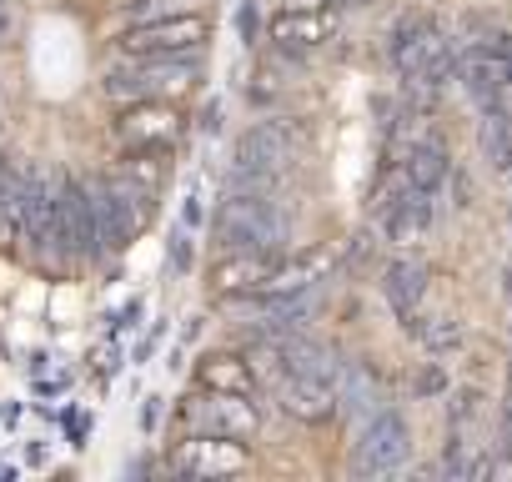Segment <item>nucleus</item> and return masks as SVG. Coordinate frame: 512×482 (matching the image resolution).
<instances>
[{"instance_id": "nucleus-5", "label": "nucleus", "mask_w": 512, "mask_h": 482, "mask_svg": "<svg viewBox=\"0 0 512 482\" xmlns=\"http://www.w3.org/2000/svg\"><path fill=\"white\" fill-rule=\"evenodd\" d=\"M292 161H297V146H292L287 126L256 121V126L241 131V141H236V186L272 191V181H277Z\"/></svg>"}, {"instance_id": "nucleus-22", "label": "nucleus", "mask_w": 512, "mask_h": 482, "mask_svg": "<svg viewBox=\"0 0 512 482\" xmlns=\"http://www.w3.org/2000/svg\"><path fill=\"white\" fill-rule=\"evenodd\" d=\"M191 11H201V0H126L121 21L141 26V21H166V16H191Z\"/></svg>"}, {"instance_id": "nucleus-18", "label": "nucleus", "mask_w": 512, "mask_h": 482, "mask_svg": "<svg viewBox=\"0 0 512 482\" xmlns=\"http://www.w3.org/2000/svg\"><path fill=\"white\" fill-rule=\"evenodd\" d=\"M397 171H402V181H407L412 191H437V186L447 181V151L432 146V141H412L407 156L397 161Z\"/></svg>"}, {"instance_id": "nucleus-23", "label": "nucleus", "mask_w": 512, "mask_h": 482, "mask_svg": "<svg viewBox=\"0 0 512 482\" xmlns=\"http://www.w3.org/2000/svg\"><path fill=\"white\" fill-rule=\"evenodd\" d=\"M447 417H452V427H467V422H477V417H482V392H477V387H462V392L452 397Z\"/></svg>"}, {"instance_id": "nucleus-9", "label": "nucleus", "mask_w": 512, "mask_h": 482, "mask_svg": "<svg viewBox=\"0 0 512 482\" xmlns=\"http://www.w3.org/2000/svg\"><path fill=\"white\" fill-rule=\"evenodd\" d=\"M407 457H412V432H407L402 412H372L357 437L352 467L357 472H397Z\"/></svg>"}, {"instance_id": "nucleus-27", "label": "nucleus", "mask_w": 512, "mask_h": 482, "mask_svg": "<svg viewBox=\"0 0 512 482\" xmlns=\"http://www.w3.org/2000/svg\"><path fill=\"white\" fill-rule=\"evenodd\" d=\"M241 31H246V41L256 36V6H246V11H241Z\"/></svg>"}, {"instance_id": "nucleus-25", "label": "nucleus", "mask_w": 512, "mask_h": 482, "mask_svg": "<svg viewBox=\"0 0 512 482\" xmlns=\"http://www.w3.org/2000/svg\"><path fill=\"white\" fill-rule=\"evenodd\" d=\"M347 0H282V11H337Z\"/></svg>"}, {"instance_id": "nucleus-21", "label": "nucleus", "mask_w": 512, "mask_h": 482, "mask_svg": "<svg viewBox=\"0 0 512 482\" xmlns=\"http://www.w3.org/2000/svg\"><path fill=\"white\" fill-rule=\"evenodd\" d=\"M337 402H347L352 412H372L377 407V377L362 362H347L342 367V382H337Z\"/></svg>"}, {"instance_id": "nucleus-6", "label": "nucleus", "mask_w": 512, "mask_h": 482, "mask_svg": "<svg viewBox=\"0 0 512 482\" xmlns=\"http://www.w3.org/2000/svg\"><path fill=\"white\" fill-rule=\"evenodd\" d=\"M181 422H186V432H221V437H241V442L262 432V412L251 407V397L206 392V387L181 402Z\"/></svg>"}, {"instance_id": "nucleus-2", "label": "nucleus", "mask_w": 512, "mask_h": 482, "mask_svg": "<svg viewBox=\"0 0 512 482\" xmlns=\"http://www.w3.org/2000/svg\"><path fill=\"white\" fill-rule=\"evenodd\" d=\"M91 191V206H96V231H101V252H121L141 236V226L151 221V196L146 186H136L131 176H101L86 186Z\"/></svg>"}, {"instance_id": "nucleus-17", "label": "nucleus", "mask_w": 512, "mask_h": 482, "mask_svg": "<svg viewBox=\"0 0 512 482\" xmlns=\"http://www.w3.org/2000/svg\"><path fill=\"white\" fill-rule=\"evenodd\" d=\"M477 146L487 156V166L512 186V121H507V106H492L482 111V126H477Z\"/></svg>"}, {"instance_id": "nucleus-10", "label": "nucleus", "mask_w": 512, "mask_h": 482, "mask_svg": "<svg viewBox=\"0 0 512 482\" xmlns=\"http://www.w3.org/2000/svg\"><path fill=\"white\" fill-rule=\"evenodd\" d=\"M56 247L66 257H96L101 252V231H96V206L81 181L56 186Z\"/></svg>"}, {"instance_id": "nucleus-15", "label": "nucleus", "mask_w": 512, "mask_h": 482, "mask_svg": "<svg viewBox=\"0 0 512 482\" xmlns=\"http://www.w3.org/2000/svg\"><path fill=\"white\" fill-rule=\"evenodd\" d=\"M196 387L231 392V397H256V367L241 352H206L196 362Z\"/></svg>"}, {"instance_id": "nucleus-8", "label": "nucleus", "mask_w": 512, "mask_h": 482, "mask_svg": "<svg viewBox=\"0 0 512 482\" xmlns=\"http://www.w3.org/2000/svg\"><path fill=\"white\" fill-rule=\"evenodd\" d=\"M246 442L241 437H221V432H191L186 442L171 447V472H191V477H231L246 472Z\"/></svg>"}, {"instance_id": "nucleus-12", "label": "nucleus", "mask_w": 512, "mask_h": 482, "mask_svg": "<svg viewBox=\"0 0 512 482\" xmlns=\"http://www.w3.org/2000/svg\"><path fill=\"white\" fill-rule=\"evenodd\" d=\"M337 36V11H277L267 41L277 51H317Z\"/></svg>"}, {"instance_id": "nucleus-24", "label": "nucleus", "mask_w": 512, "mask_h": 482, "mask_svg": "<svg viewBox=\"0 0 512 482\" xmlns=\"http://www.w3.org/2000/svg\"><path fill=\"white\" fill-rule=\"evenodd\" d=\"M447 387H452V382H447V372H442L437 362H427V367L412 377V392H417V397H442Z\"/></svg>"}, {"instance_id": "nucleus-1", "label": "nucleus", "mask_w": 512, "mask_h": 482, "mask_svg": "<svg viewBox=\"0 0 512 482\" xmlns=\"http://www.w3.org/2000/svg\"><path fill=\"white\" fill-rule=\"evenodd\" d=\"M216 241L226 252L251 247V252H277L287 241V211L272 201V191H251L236 186L221 206H216Z\"/></svg>"}, {"instance_id": "nucleus-16", "label": "nucleus", "mask_w": 512, "mask_h": 482, "mask_svg": "<svg viewBox=\"0 0 512 482\" xmlns=\"http://www.w3.org/2000/svg\"><path fill=\"white\" fill-rule=\"evenodd\" d=\"M382 292H387V302H392V312L402 317V327L417 317V307H422V297H427V267L422 262H392L387 267V277H382Z\"/></svg>"}, {"instance_id": "nucleus-13", "label": "nucleus", "mask_w": 512, "mask_h": 482, "mask_svg": "<svg viewBox=\"0 0 512 482\" xmlns=\"http://www.w3.org/2000/svg\"><path fill=\"white\" fill-rule=\"evenodd\" d=\"M277 402H282V412L297 417V422H327V417L337 412V387H327V382H317V377H302V372H282Z\"/></svg>"}, {"instance_id": "nucleus-3", "label": "nucleus", "mask_w": 512, "mask_h": 482, "mask_svg": "<svg viewBox=\"0 0 512 482\" xmlns=\"http://www.w3.org/2000/svg\"><path fill=\"white\" fill-rule=\"evenodd\" d=\"M196 81H201L196 56H161V61H131L126 56V66L106 76V96L121 101V106L126 101H181V96L196 91Z\"/></svg>"}, {"instance_id": "nucleus-29", "label": "nucleus", "mask_w": 512, "mask_h": 482, "mask_svg": "<svg viewBox=\"0 0 512 482\" xmlns=\"http://www.w3.org/2000/svg\"><path fill=\"white\" fill-rule=\"evenodd\" d=\"M347 6H367V0H347Z\"/></svg>"}, {"instance_id": "nucleus-4", "label": "nucleus", "mask_w": 512, "mask_h": 482, "mask_svg": "<svg viewBox=\"0 0 512 482\" xmlns=\"http://www.w3.org/2000/svg\"><path fill=\"white\" fill-rule=\"evenodd\" d=\"M206 41H211V26H206L201 11H191V16H166V21L126 26L116 36V51L131 56V61H161V56H196Z\"/></svg>"}, {"instance_id": "nucleus-19", "label": "nucleus", "mask_w": 512, "mask_h": 482, "mask_svg": "<svg viewBox=\"0 0 512 482\" xmlns=\"http://www.w3.org/2000/svg\"><path fill=\"white\" fill-rule=\"evenodd\" d=\"M407 332H412L432 357H442V352H457V347H462V322H457V317H447V312H437V317H412V322H407Z\"/></svg>"}, {"instance_id": "nucleus-26", "label": "nucleus", "mask_w": 512, "mask_h": 482, "mask_svg": "<svg viewBox=\"0 0 512 482\" xmlns=\"http://www.w3.org/2000/svg\"><path fill=\"white\" fill-rule=\"evenodd\" d=\"M11 36V0H0V41Z\"/></svg>"}, {"instance_id": "nucleus-28", "label": "nucleus", "mask_w": 512, "mask_h": 482, "mask_svg": "<svg viewBox=\"0 0 512 482\" xmlns=\"http://www.w3.org/2000/svg\"><path fill=\"white\" fill-rule=\"evenodd\" d=\"M507 292H512V267H507Z\"/></svg>"}, {"instance_id": "nucleus-11", "label": "nucleus", "mask_w": 512, "mask_h": 482, "mask_svg": "<svg viewBox=\"0 0 512 482\" xmlns=\"http://www.w3.org/2000/svg\"><path fill=\"white\" fill-rule=\"evenodd\" d=\"M277 252H251V247H236L226 252L216 267H211V292L221 302H236V297H262L272 272H277Z\"/></svg>"}, {"instance_id": "nucleus-20", "label": "nucleus", "mask_w": 512, "mask_h": 482, "mask_svg": "<svg viewBox=\"0 0 512 482\" xmlns=\"http://www.w3.org/2000/svg\"><path fill=\"white\" fill-rule=\"evenodd\" d=\"M166 151H156V146H126V156H121V176H131L136 186H146V191H156L161 181H166V161H161Z\"/></svg>"}, {"instance_id": "nucleus-14", "label": "nucleus", "mask_w": 512, "mask_h": 482, "mask_svg": "<svg viewBox=\"0 0 512 482\" xmlns=\"http://www.w3.org/2000/svg\"><path fill=\"white\" fill-rule=\"evenodd\" d=\"M437 211H432V191H402L387 211H382V226H387V241L392 247H417V241L432 231Z\"/></svg>"}, {"instance_id": "nucleus-7", "label": "nucleus", "mask_w": 512, "mask_h": 482, "mask_svg": "<svg viewBox=\"0 0 512 482\" xmlns=\"http://www.w3.org/2000/svg\"><path fill=\"white\" fill-rule=\"evenodd\" d=\"M186 131V116L176 101H126L116 111V136L121 146H156V151H171Z\"/></svg>"}]
</instances>
